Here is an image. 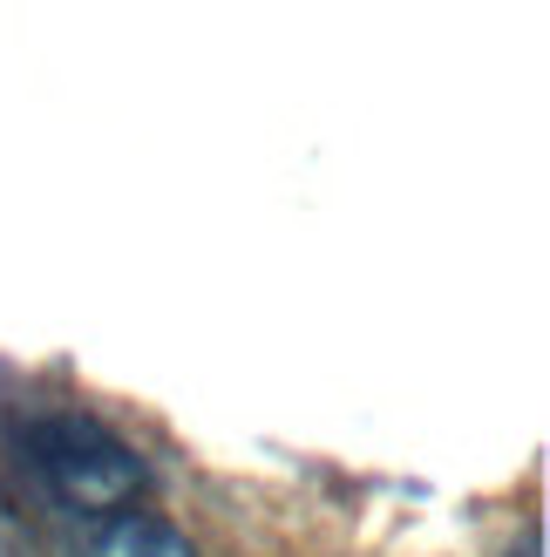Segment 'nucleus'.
<instances>
[{"label":"nucleus","instance_id":"1","mask_svg":"<svg viewBox=\"0 0 550 557\" xmlns=\"http://www.w3.org/2000/svg\"><path fill=\"white\" fill-rule=\"evenodd\" d=\"M21 449L48 483V496L75 517H123L143 496V456L96 414H75V408L27 414Z\"/></svg>","mask_w":550,"mask_h":557},{"label":"nucleus","instance_id":"2","mask_svg":"<svg viewBox=\"0 0 550 557\" xmlns=\"http://www.w3.org/2000/svg\"><path fill=\"white\" fill-rule=\"evenodd\" d=\"M89 557H198V544L157 510H123V517H109L96 531Z\"/></svg>","mask_w":550,"mask_h":557},{"label":"nucleus","instance_id":"3","mask_svg":"<svg viewBox=\"0 0 550 557\" xmlns=\"http://www.w3.org/2000/svg\"><path fill=\"white\" fill-rule=\"evenodd\" d=\"M0 557H27V531H21V517H14L8 496H0Z\"/></svg>","mask_w":550,"mask_h":557}]
</instances>
